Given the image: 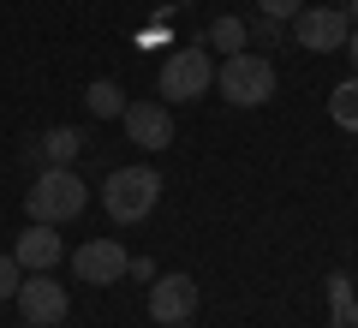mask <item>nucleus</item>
<instances>
[{"mask_svg":"<svg viewBox=\"0 0 358 328\" xmlns=\"http://www.w3.org/2000/svg\"><path fill=\"white\" fill-rule=\"evenodd\" d=\"M155 203H162V173L155 167H114L102 185V209L114 227H138L143 215H155Z\"/></svg>","mask_w":358,"mask_h":328,"instance_id":"f257e3e1","label":"nucleus"},{"mask_svg":"<svg viewBox=\"0 0 358 328\" xmlns=\"http://www.w3.org/2000/svg\"><path fill=\"white\" fill-rule=\"evenodd\" d=\"M90 203V185L72 173V167H42L36 185L24 191V215L30 221H48V227H60V221H78Z\"/></svg>","mask_w":358,"mask_h":328,"instance_id":"f03ea898","label":"nucleus"},{"mask_svg":"<svg viewBox=\"0 0 358 328\" xmlns=\"http://www.w3.org/2000/svg\"><path fill=\"white\" fill-rule=\"evenodd\" d=\"M215 90L233 101V108H263L268 96H275V66L263 60V54H221L215 66Z\"/></svg>","mask_w":358,"mask_h":328,"instance_id":"7ed1b4c3","label":"nucleus"},{"mask_svg":"<svg viewBox=\"0 0 358 328\" xmlns=\"http://www.w3.org/2000/svg\"><path fill=\"white\" fill-rule=\"evenodd\" d=\"M155 90H162V101H203V90H215V60H209V48H173L162 60Z\"/></svg>","mask_w":358,"mask_h":328,"instance_id":"20e7f679","label":"nucleus"},{"mask_svg":"<svg viewBox=\"0 0 358 328\" xmlns=\"http://www.w3.org/2000/svg\"><path fill=\"white\" fill-rule=\"evenodd\" d=\"M13 299H18V311H24V322H42V328H60L66 311H72V292H66L48 269H42V275H24Z\"/></svg>","mask_w":358,"mask_h":328,"instance_id":"39448f33","label":"nucleus"},{"mask_svg":"<svg viewBox=\"0 0 358 328\" xmlns=\"http://www.w3.org/2000/svg\"><path fill=\"white\" fill-rule=\"evenodd\" d=\"M346 13L341 6H299L293 13V36H299V48H310V54H334V48H346Z\"/></svg>","mask_w":358,"mask_h":328,"instance_id":"423d86ee","label":"nucleus"},{"mask_svg":"<svg viewBox=\"0 0 358 328\" xmlns=\"http://www.w3.org/2000/svg\"><path fill=\"white\" fill-rule=\"evenodd\" d=\"M72 275L84 280V287H114V280L126 275V245L120 239H84L72 251Z\"/></svg>","mask_w":358,"mask_h":328,"instance_id":"0eeeda50","label":"nucleus"},{"mask_svg":"<svg viewBox=\"0 0 358 328\" xmlns=\"http://www.w3.org/2000/svg\"><path fill=\"white\" fill-rule=\"evenodd\" d=\"M192 311H197V280L192 275H155V287H150V322L173 328V322H192Z\"/></svg>","mask_w":358,"mask_h":328,"instance_id":"6e6552de","label":"nucleus"},{"mask_svg":"<svg viewBox=\"0 0 358 328\" xmlns=\"http://www.w3.org/2000/svg\"><path fill=\"white\" fill-rule=\"evenodd\" d=\"M126 138L138 143V150H167L173 143V114H167V101H126Z\"/></svg>","mask_w":358,"mask_h":328,"instance_id":"1a4fd4ad","label":"nucleus"},{"mask_svg":"<svg viewBox=\"0 0 358 328\" xmlns=\"http://www.w3.org/2000/svg\"><path fill=\"white\" fill-rule=\"evenodd\" d=\"M13 257H18V269H24V275L54 269V263H60V227H48V221H30V227L13 239Z\"/></svg>","mask_w":358,"mask_h":328,"instance_id":"9d476101","label":"nucleus"},{"mask_svg":"<svg viewBox=\"0 0 358 328\" xmlns=\"http://www.w3.org/2000/svg\"><path fill=\"white\" fill-rule=\"evenodd\" d=\"M329 328H358V292H352V275H329Z\"/></svg>","mask_w":358,"mask_h":328,"instance_id":"9b49d317","label":"nucleus"},{"mask_svg":"<svg viewBox=\"0 0 358 328\" xmlns=\"http://www.w3.org/2000/svg\"><path fill=\"white\" fill-rule=\"evenodd\" d=\"M78 150H84V131H72V126H54L48 138H42V162L48 167H72Z\"/></svg>","mask_w":358,"mask_h":328,"instance_id":"f8f14e48","label":"nucleus"},{"mask_svg":"<svg viewBox=\"0 0 358 328\" xmlns=\"http://www.w3.org/2000/svg\"><path fill=\"white\" fill-rule=\"evenodd\" d=\"M84 101H90V114H96V120H120V114H126V90H120L114 78H96V84L84 90Z\"/></svg>","mask_w":358,"mask_h":328,"instance_id":"ddd939ff","label":"nucleus"},{"mask_svg":"<svg viewBox=\"0 0 358 328\" xmlns=\"http://www.w3.org/2000/svg\"><path fill=\"white\" fill-rule=\"evenodd\" d=\"M329 120L341 131H358V78H341L334 84V96H329Z\"/></svg>","mask_w":358,"mask_h":328,"instance_id":"4468645a","label":"nucleus"},{"mask_svg":"<svg viewBox=\"0 0 358 328\" xmlns=\"http://www.w3.org/2000/svg\"><path fill=\"white\" fill-rule=\"evenodd\" d=\"M203 42H209V48H215V54H239L245 42H251V36H245V18H215Z\"/></svg>","mask_w":358,"mask_h":328,"instance_id":"2eb2a0df","label":"nucleus"},{"mask_svg":"<svg viewBox=\"0 0 358 328\" xmlns=\"http://www.w3.org/2000/svg\"><path fill=\"white\" fill-rule=\"evenodd\" d=\"M18 280H24V269H18V257H13V251H0V304H6V299L18 292Z\"/></svg>","mask_w":358,"mask_h":328,"instance_id":"dca6fc26","label":"nucleus"},{"mask_svg":"<svg viewBox=\"0 0 358 328\" xmlns=\"http://www.w3.org/2000/svg\"><path fill=\"white\" fill-rule=\"evenodd\" d=\"M245 36H257V42H281V18H263V13H257L251 24H245Z\"/></svg>","mask_w":358,"mask_h":328,"instance_id":"f3484780","label":"nucleus"},{"mask_svg":"<svg viewBox=\"0 0 358 328\" xmlns=\"http://www.w3.org/2000/svg\"><path fill=\"white\" fill-rule=\"evenodd\" d=\"M257 13H263V18H281V24H287V18L299 13V0H257Z\"/></svg>","mask_w":358,"mask_h":328,"instance_id":"a211bd4d","label":"nucleus"},{"mask_svg":"<svg viewBox=\"0 0 358 328\" xmlns=\"http://www.w3.org/2000/svg\"><path fill=\"white\" fill-rule=\"evenodd\" d=\"M126 275H138V280H155V263H143V257H126Z\"/></svg>","mask_w":358,"mask_h":328,"instance_id":"6ab92c4d","label":"nucleus"},{"mask_svg":"<svg viewBox=\"0 0 358 328\" xmlns=\"http://www.w3.org/2000/svg\"><path fill=\"white\" fill-rule=\"evenodd\" d=\"M346 66H352V78H358V24L346 30Z\"/></svg>","mask_w":358,"mask_h":328,"instance_id":"aec40b11","label":"nucleus"},{"mask_svg":"<svg viewBox=\"0 0 358 328\" xmlns=\"http://www.w3.org/2000/svg\"><path fill=\"white\" fill-rule=\"evenodd\" d=\"M341 13H346V24H358V0H346V6H341Z\"/></svg>","mask_w":358,"mask_h":328,"instance_id":"412c9836","label":"nucleus"},{"mask_svg":"<svg viewBox=\"0 0 358 328\" xmlns=\"http://www.w3.org/2000/svg\"><path fill=\"white\" fill-rule=\"evenodd\" d=\"M173 328H197V322H173Z\"/></svg>","mask_w":358,"mask_h":328,"instance_id":"4be33fe9","label":"nucleus"},{"mask_svg":"<svg viewBox=\"0 0 358 328\" xmlns=\"http://www.w3.org/2000/svg\"><path fill=\"white\" fill-rule=\"evenodd\" d=\"M24 328H42V322H24Z\"/></svg>","mask_w":358,"mask_h":328,"instance_id":"5701e85b","label":"nucleus"}]
</instances>
